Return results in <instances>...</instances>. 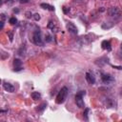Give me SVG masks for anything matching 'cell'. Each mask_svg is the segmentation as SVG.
Masks as SVG:
<instances>
[{
	"label": "cell",
	"instance_id": "1",
	"mask_svg": "<svg viewBox=\"0 0 122 122\" xmlns=\"http://www.w3.org/2000/svg\"><path fill=\"white\" fill-rule=\"evenodd\" d=\"M31 41H32L35 45L40 46V47H42V46L44 45V41H43L42 35H41V30H40L39 29L36 28V29L33 30L32 36H31Z\"/></svg>",
	"mask_w": 122,
	"mask_h": 122
},
{
	"label": "cell",
	"instance_id": "2",
	"mask_svg": "<svg viewBox=\"0 0 122 122\" xmlns=\"http://www.w3.org/2000/svg\"><path fill=\"white\" fill-rule=\"evenodd\" d=\"M108 14L110 17H112L113 19V21H116V20H119L120 17L122 16V11L119 8L117 7H111L108 10H107Z\"/></svg>",
	"mask_w": 122,
	"mask_h": 122
},
{
	"label": "cell",
	"instance_id": "3",
	"mask_svg": "<svg viewBox=\"0 0 122 122\" xmlns=\"http://www.w3.org/2000/svg\"><path fill=\"white\" fill-rule=\"evenodd\" d=\"M68 92H69L68 88H67V87H63V88L59 91V92L57 93V95H56V99H55L56 103H57V104H63V103L66 101V99H67Z\"/></svg>",
	"mask_w": 122,
	"mask_h": 122
},
{
	"label": "cell",
	"instance_id": "4",
	"mask_svg": "<svg viewBox=\"0 0 122 122\" xmlns=\"http://www.w3.org/2000/svg\"><path fill=\"white\" fill-rule=\"evenodd\" d=\"M85 91H79L76 94H75V103L77 105L78 108H84L85 104H84V100H83V96L85 95Z\"/></svg>",
	"mask_w": 122,
	"mask_h": 122
},
{
	"label": "cell",
	"instance_id": "5",
	"mask_svg": "<svg viewBox=\"0 0 122 122\" xmlns=\"http://www.w3.org/2000/svg\"><path fill=\"white\" fill-rule=\"evenodd\" d=\"M102 102L104 103L106 108H114L116 105L115 100L111 96H105L104 99H102Z\"/></svg>",
	"mask_w": 122,
	"mask_h": 122
},
{
	"label": "cell",
	"instance_id": "6",
	"mask_svg": "<svg viewBox=\"0 0 122 122\" xmlns=\"http://www.w3.org/2000/svg\"><path fill=\"white\" fill-rule=\"evenodd\" d=\"M101 80L106 85H109V84L114 82V78L112 75H111L109 73H103V72L101 73Z\"/></svg>",
	"mask_w": 122,
	"mask_h": 122
},
{
	"label": "cell",
	"instance_id": "7",
	"mask_svg": "<svg viewBox=\"0 0 122 122\" xmlns=\"http://www.w3.org/2000/svg\"><path fill=\"white\" fill-rule=\"evenodd\" d=\"M66 28H67L68 31H69L70 33H71L72 35H75V34H77V32H78V30H77L76 26H75L72 22H67Z\"/></svg>",
	"mask_w": 122,
	"mask_h": 122
},
{
	"label": "cell",
	"instance_id": "8",
	"mask_svg": "<svg viewBox=\"0 0 122 122\" xmlns=\"http://www.w3.org/2000/svg\"><path fill=\"white\" fill-rule=\"evenodd\" d=\"M13 71H20L23 70V67H22V61L18 58H14L13 59Z\"/></svg>",
	"mask_w": 122,
	"mask_h": 122
},
{
	"label": "cell",
	"instance_id": "9",
	"mask_svg": "<svg viewBox=\"0 0 122 122\" xmlns=\"http://www.w3.org/2000/svg\"><path fill=\"white\" fill-rule=\"evenodd\" d=\"M85 78L90 85H93L95 83V76L92 71H87L85 74Z\"/></svg>",
	"mask_w": 122,
	"mask_h": 122
},
{
	"label": "cell",
	"instance_id": "10",
	"mask_svg": "<svg viewBox=\"0 0 122 122\" xmlns=\"http://www.w3.org/2000/svg\"><path fill=\"white\" fill-rule=\"evenodd\" d=\"M3 88H4L5 91H7L9 92H13L14 90H15V88H14L13 85H11L10 83H7V82H4L3 83Z\"/></svg>",
	"mask_w": 122,
	"mask_h": 122
},
{
	"label": "cell",
	"instance_id": "11",
	"mask_svg": "<svg viewBox=\"0 0 122 122\" xmlns=\"http://www.w3.org/2000/svg\"><path fill=\"white\" fill-rule=\"evenodd\" d=\"M101 47H102L103 50H106V51H112L111 42L108 41V40H104V41H102V43H101Z\"/></svg>",
	"mask_w": 122,
	"mask_h": 122
},
{
	"label": "cell",
	"instance_id": "12",
	"mask_svg": "<svg viewBox=\"0 0 122 122\" xmlns=\"http://www.w3.org/2000/svg\"><path fill=\"white\" fill-rule=\"evenodd\" d=\"M40 7L44 10H48L50 11H54V7L51 6V5H49V4H46V3H42L40 4Z\"/></svg>",
	"mask_w": 122,
	"mask_h": 122
},
{
	"label": "cell",
	"instance_id": "13",
	"mask_svg": "<svg viewBox=\"0 0 122 122\" xmlns=\"http://www.w3.org/2000/svg\"><path fill=\"white\" fill-rule=\"evenodd\" d=\"M113 25H115V23H114V21H112V22H105V23H103L102 24V29H110V28H112Z\"/></svg>",
	"mask_w": 122,
	"mask_h": 122
},
{
	"label": "cell",
	"instance_id": "14",
	"mask_svg": "<svg viewBox=\"0 0 122 122\" xmlns=\"http://www.w3.org/2000/svg\"><path fill=\"white\" fill-rule=\"evenodd\" d=\"M5 21H6V14H5V13H1V15H0V23H1L0 30H3V28H4V24H5Z\"/></svg>",
	"mask_w": 122,
	"mask_h": 122
},
{
	"label": "cell",
	"instance_id": "15",
	"mask_svg": "<svg viewBox=\"0 0 122 122\" xmlns=\"http://www.w3.org/2000/svg\"><path fill=\"white\" fill-rule=\"evenodd\" d=\"M31 98L34 99V100H37V99H40L41 98V93L38 92H32L31 94H30Z\"/></svg>",
	"mask_w": 122,
	"mask_h": 122
},
{
	"label": "cell",
	"instance_id": "16",
	"mask_svg": "<svg viewBox=\"0 0 122 122\" xmlns=\"http://www.w3.org/2000/svg\"><path fill=\"white\" fill-rule=\"evenodd\" d=\"M46 107H47V103L46 102H44V103H42L41 105H39V106H37V108H36V111L38 112H42L45 109H46Z\"/></svg>",
	"mask_w": 122,
	"mask_h": 122
},
{
	"label": "cell",
	"instance_id": "17",
	"mask_svg": "<svg viewBox=\"0 0 122 122\" xmlns=\"http://www.w3.org/2000/svg\"><path fill=\"white\" fill-rule=\"evenodd\" d=\"M48 28H49L50 30H51V31H56V30H57V28H56V26L54 25V23H53L52 21H50V22H49Z\"/></svg>",
	"mask_w": 122,
	"mask_h": 122
},
{
	"label": "cell",
	"instance_id": "18",
	"mask_svg": "<svg viewBox=\"0 0 122 122\" xmlns=\"http://www.w3.org/2000/svg\"><path fill=\"white\" fill-rule=\"evenodd\" d=\"M45 41H46L47 43L51 42V41H52V37H51V35H50L49 33H46V35H45Z\"/></svg>",
	"mask_w": 122,
	"mask_h": 122
},
{
	"label": "cell",
	"instance_id": "19",
	"mask_svg": "<svg viewBox=\"0 0 122 122\" xmlns=\"http://www.w3.org/2000/svg\"><path fill=\"white\" fill-rule=\"evenodd\" d=\"M89 112H90V109H85V111H84V119L85 120H89V117H88V115H89Z\"/></svg>",
	"mask_w": 122,
	"mask_h": 122
},
{
	"label": "cell",
	"instance_id": "20",
	"mask_svg": "<svg viewBox=\"0 0 122 122\" xmlns=\"http://www.w3.org/2000/svg\"><path fill=\"white\" fill-rule=\"evenodd\" d=\"M9 22H10V25H14V24L17 23V19H16L15 17H10V20H9Z\"/></svg>",
	"mask_w": 122,
	"mask_h": 122
},
{
	"label": "cell",
	"instance_id": "21",
	"mask_svg": "<svg viewBox=\"0 0 122 122\" xmlns=\"http://www.w3.org/2000/svg\"><path fill=\"white\" fill-rule=\"evenodd\" d=\"M32 18H33L35 21H39V20H40V15H39L38 13H35V14H33Z\"/></svg>",
	"mask_w": 122,
	"mask_h": 122
},
{
	"label": "cell",
	"instance_id": "22",
	"mask_svg": "<svg viewBox=\"0 0 122 122\" xmlns=\"http://www.w3.org/2000/svg\"><path fill=\"white\" fill-rule=\"evenodd\" d=\"M8 34H9V36H10V41L11 42V41L13 40V32H12V31H9Z\"/></svg>",
	"mask_w": 122,
	"mask_h": 122
},
{
	"label": "cell",
	"instance_id": "23",
	"mask_svg": "<svg viewBox=\"0 0 122 122\" xmlns=\"http://www.w3.org/2000/svg\"><path fill=\"white\" fill-rule=\"evenodd\" d=\"M26 16H27L28 18H30V17H32L33 15H31V12H30V11H26Z\"/></svg>",
	"mask_w": 122,
	"mask_h": 122
},
{
	"label": "cell",
	"instance_id": "24",
	"mask_svg": "<svg viewBox=\"0 0 122 122\" xmlns=\"http://www.w3.org/2000/svg\"><path fill=\"white\" fill-rule=\"evenodd\" d=\"M19 3L21 4H26V3H29V0H18Z\"/></svg>",
	"mask_w": 122,
	"mask_h": 122
},
{
	"label": "cell",
	"instance_id": "25",
	"mask_svg": "<svg viewBox=\"0 0 122 122\" xmlns=\"http://www.w3.org/2000/svg\"><path fill=\"white\" fill-rule=\"evenodd\" d=\"M6 3H7V4H9V5H10V4H12V3H13V0H6Z\"/></svg>",
	"mask_w": 122,
	"mask_h": 122
},
{
	"label": "cell",
	"instance_id": "26",
	"mask_svg": "<svg viewBox=\"0 0 122 122\" xmlns=\"http://www.w3.org/2000/svg\"><path fill=\"white\" fill-rule=\"evenodd\" d=\"M63 10H64V12H65V13H67V12L70 10V9L68 10V9H67V7H64V8H63Z\"/></svg>",
	"mask_w": 122,
	"mask_h": 122
},
{
	"label": "cell",
	"instance_id": "27",
	"mask_svg": "<svg viewBox=\"0 0 122 122\" xmlns=\"http://www.w3.org/2000/svg\"><path fill=\"white\" fill-rule=\"evenodd\" d=\"M13 12H16V13H17V12H19V10H15V9H14V10H13Z\"/></svg>",
	"mask_w": 122,
	"mask_h": 122
},
{
	"label": "cell",
	"instance_id": "28",
	"mask_svg": "<svg viewBox=\"0 0 122 122\" xmlns=\"http://www.w3.org/2000/svg\"><path fill=\"white\" fill-rule=\"evenodd\" d=\"M120 50L122 51V43H121V45H120Z\"/></svg>",
	"mask_w": 122,
	"mask_h": 122
},
{
	"label": "cell",
	"instance_id": "29",
	"mask_svg": "<svg viewBox=\"0 0 122 122\" xmlns=\"http://www.w3.org/2000/svg\"><path fill=\"white\" fill-rule=\"evenodd\" d=\"M121 95H122V89H121Z\"/></svg>",
	"mask_w": 122,
	"mask_h": 122
}]
</instances>
